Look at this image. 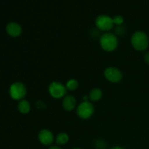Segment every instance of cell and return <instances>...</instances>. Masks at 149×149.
Wrapping results in <instances>:
<instances>
[{"label": "cell", "instance_id": "obj_1", "mask_svg": "<svg viewBox=\"0 0 149 149\" xmlns=\"http://www.w3.org/2000/svg\"><path fill=\"white\" fill-rule=\"evenodd\" d=\"M131 45L135 50H146L149 45L148 36L145 32L141 31H135L131 36Z\"/></svg>", "mask_w": 149, "mask_h": 149}, {"label": "cell", "instance_id": "obj_2", "mask_svg": "<svg viewBox=\"0 0 149 149\" xmlns=\"http://www.w3.org/2000/svg\"><path fill=\"white\" fill-rule=\"evenodd\" d=\"M118 42L116 34L106 32L100 38V45L102 49L106 52H113L117 48Z\"/></svg>", "mask_w": 149, "mask_h": 149}, {"label": "cell", "instance_id": "obj_3", "mask_svg": "<svg viewBox=\"0 0 149 149\" xmlns=\"http://www.w3.org/2000/svg\"><path fill=\"white\" fill-rule=\"evenodd\" d=\"M27 90L23 83L16 81L10 85L9 89V94L11 98L15 100H21L26 97Z\"/></svg>", "mask_w": 149, "mask_h": 149}, {"label": "cell", "instance_id": "obj_4", "mask_svg": "<svg viewBox=\"0 0 149 149\" xmlns=\"http://www.w3.org/2000/svg\"><path fill=\"white\" fill-rule=\"evenodd\" d=\"M49 95L55 99H60L64 97L67 93V89L65 85H63L59 81H52L48 87Z\"/></svg>", "mask_w": 149, "mask_h": 149}, {"label": "cell", "instance_id": "obj_5", "mask_svg": "<svg viewBox=\"0 0 149 149\" xmlns=\"http://www.w3.org/2000/svg\"><path fill=\"white\" fill-rule=\"evenodd\" d=\"M95 111L94 106L89 101H83L77 109V114L82 119H88L93 115Z\"/></svg>", "mask_w": 149, "mask_h": 149}, {"label": "cell", "instance_id": "obj_6", "mask_svg": "<svg viewBox=\"0 0 149 149\" xmlns=\"http://www.w3.org/2000/svg\"><path fill=\"white\" fill-rule=\"evenodd\" d=\"M95 25L97 29L106 32H108L111 29H113V26H114L113 18L111 17L110 16L106 15H101L97 16L95 20Z\"/></svg>", "mask_w": 149, "mask_h": 149}, {"label": "cell", "instance_id": "obj_7", "mask_svg": "<svg viewBox=\"0 0 149 149\" xmlns=\"http://www.w3.org/2000/svg\"><path fill=\"white\" fill-rule=\"evenodd\" d=\"M104 77L106 79L111 83H118L122 81V73L116 67H108L104 71Z\"/></svg>", "mask_w": 149, "mask_h": 149}, {"label": "cell", "instance_id": "obj_8", "mask_svg": "<svg viewBox=\"0 0 149 149\" xmlns=\"http://www.w3.org/2000/svg\"><path fill=\"white\" fill-rule=\"evenodd\" d=\"M38 139L43 145L49 146L53 143L54 135L49 130L43 129L38 134Z\"/></svg>", "mask_w": 149, "mask_h": 149}, {"label": "cell", "instance_id": "obj_9", "mask_svg": "<svg viewBox=\"0 0 149 149\" xmlns=\"http://www.w3.org/2000/svg\"><path fill=\"white\" fill-rule=\"evenodd\" d=\"M6 32L12 37H18L22 33V28L15 22H10L6 26Z\"/></svg>", "mask_w": 149, "mask_h": 149}, {"label": "cell", "instance_id": "obj_10", "mask_svg": "<svg viewBox=\"0 0 149 149\" xmlns=\"http://www.w3.org/2000/svg\"><path fill=\"white\" fill-rule=\"evenodd\" d=\"M77 105L76 98L71 95H65L63 99L62 106L63 109L67 111H71L74 110Z\"/></svg>", "mask_w": 149, "mask_h": 149}, {"label": "cell", "instance_id": "obj_11", "mask_svg": "<svg viewBox=\"0 0 149 149\" xmlns=\"http://www.w3.org/2000/svg\"><path fill=\"white\" fill-rule=\"evenodd\" d=\"M17 110L20 113H23V114H26L28 113L31 110V104L28 100H20V102L17 104Z\"/></svg>", "mask_w": 149, "mask_h": 149}, {"label": "cell", "instance_id": "obj_12", "mask_svg": "<svg viewBox=\"0 0 149 149\" xmlns=\"http://www.w3.org/2000/svg\"><path fill=\"white\" fill-rule=\"evenodd\" d=\"M102 96H103V92L100 89L95 87V88H93V90H90V93H89V98L90 99V100L93 102L98 101L101 99Z\"/></svg>", "mask_w": 149, "mask_h": 149}, {"label": "cell", "instance_id": "obj_13", "mask_svg": "<svg viewBox=\"0 0 149 149\" xmlns=\"http://www.w3.org/2000/svg\"><path fill=\"white\" fill-rule=\"evenodd\" d=\"M69 141V137H68V134L65 132H61L57 135L56 138H55V141L58 145H64V144L67 143Z\"/></svg>", "mask_w": 149, "mask_h": 149}, {"label": "cell", "instance_id": "obj_14", "mask_svg": "<svg viewBox=\"0 0 149 149\" xmlns=\"http://www.w3.org/2000/svg\"><path fill=\"white\" fill-rule=\"evenodd\" d=\"M65 87H66L67 90L74 91L78 88L79 82L75 79H71L68 80V81L65 84Z\"/></svg>", "mask_w": 149, "mask_h": 149}, {"label": "cell", "instance_id": "obj_15", "mask_svg": "<svg viewBox=\"0 0 149 149\" xmlns=\"http://www.w3.org/2000/svg\"><path fill=\"white\" fill-rule=\"evenodd\" d=\"M113 24L117 26H122L124 23V17L122 15H116L113 17Z\"/></svg>", "mask_w": 149, "mask_h": 149}, {"label": "cell", "instance_id": "obj_16", "mask_svg": "<svg viewBox=\"0 0 149 149\" xmlns=\"http://www.w3.org/2000/svg\"><path fill=\"white\" fill-rule=\"evenodd\" d=\"M95 146L97 149H105L106 147V143L102 140H97L95 143Z\"/></svg>", "mask_w": 149, "mask_h": 149}, {"label": "cell", "instance_id": "obj_17", "mask_svg": "<svg viewBox=\"0 0 149 149\" xmlns=\"http://www.w3.org/2000/svg\"><path fill=\"white\" fill-rule=\"evenodd\" d=\"M115 33L118 36H122L125 33V29L122 26H117L115 29Z\"/></svg>", "mask_w": 149, "mask_h": 149}, {"label": "cell", "instance_id": "obj_18", "mask_svg": "<svg viewBox=\"0 0 149 149\" xmlns=\"http://www.w3.org/2000/svg\"><path fill=\"white\" fill-rule=\"evenodd\" d=\"M36 106L38 109H41V110H43V109H45V108H46V105H45V103H44L43 101H42V100H39V101L36 102Z\"/></svg>", "mask_w": 149, "mask_h": 149}, {"label": "cell", "instance_id": "obj_19", "mask_svg": "<svg viewBox=\"0 0 149 149\" xmlns=\"http://www.w3.org/2000/svg\"><path fill=\"white\" fill-rule=\"evenodd\" d=\"M143 59H144V61H145L148 65H149V52H146V54L144 55Z\"/></svg>", "mask_w": 149, "mask_h": 149}, {"label": "cell", "instance_id": "obj_20", "mask_svg": "<svg viewBox=\"0 0 149 149\" xmlns=\"http://www.w3.org/2000/svg\"><path fill=\"white\" fill-rule=\"evenodd\" d=\"M110 149H125V148H123V147H122V146H117L112 147V148H111Z\"/></svg>", "mask_w": 149, "mask_h": 149}, {"label": "cell", "instance_id": "obj_21", "mask_svg": "<svg viewBox=\"0 0 149 149\" xmlns=\"http://www.w3.org/2000/svg\"><path fill=\"white\" fill-rule=\"evenodd\" d=\"M49 149H61L60 147L57 146H51L49 147Z\"/></svg>", "mask_w": 149, "mask_h": 149}, {"label": "cell", "instance_id": "obj_22", "mask_svg": "<svg viewBox=\"0 0 149 149\" xmlns=\"http://www.w3.org/2000/svg\"><path fill=\"white\" fill-rule=\"evenodd\" d=\"M73 149H81V148H73Z\"/></svg>", "mask_w": 149, "mask_h": 149}]
</instances>
